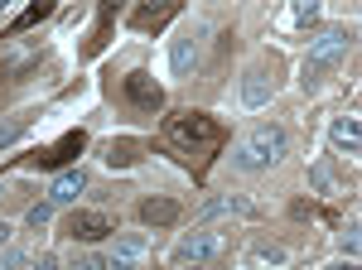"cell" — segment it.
Segmentation results:
<instances>
[{
	"label": "cell",
	"mask_w": 362,
	"mask_h": 270,
	"mask_svg": "<svg viewBox=\"0 0 362 270\" xmlns=\"http://www.w3.org/2000/svg\"><path fill=\"white\" fill-rule=\"evenodd\" d=\"M203 39H208V29H203V25L184 29V34L174 39V49H169V68H174V78H194L198 58H203Z\"/></svg>",
	"instance_id": "8992f818"
},
{
	"label": "cell",
	"mask_w": 362,
	"mask_h": 270,
	"mask_svg": "<svg viewBox=\"0 0 362 270\" xmlns=\"http://www.w3.org/2000/svg\"><path fill=\"white\" fill-rule=\"evenodd\" d=\"M223 145H227V126L213 121L208 111H174L160 121V150L174 155L194 174H203L213 164V155H223Z\"/></svg>",
	"instance_id": "6da1fadb"
},
{
	"label": "cell",
	"mask_w": 362,
	"mask_h": 270,
	"mask_svg": "<svg viewBox=\"0 0 362 270\" xmlns=\"http://www.w3.org/2000/svg\"><path fill=\"white\" fill-rule=\"evenodd\" d=\"M329 140H334L338 155H358L362 150V121L358 116H338L334 126H329Z\"/></svg>",
	"instance_id": "7c38bea8"
},
{
	"label": "cell",
	"mask_w": 362,
	"mask_h": 270,
	"mask_svg": "<svg viewBox=\"0 0 362 270\" xmlns=\"http://www.w3.org/2000/svg\"><path fill=\"white\" fill-rule=\"evenodd\" d=\"M10 232H15V227H10V222H0V242H10Z\"/></svg>",
	"instance_id": "4316f807"
},
{
	"label": "cell",
	"mask_w": 362,
	"mask_h": 270,
	"mask_svg": "<svg viewBox=\"0 0 362 270\" xmlns=\"http://www.w3.org/2000/svg\"><path fill=\"white\" fill-rule=\"evenodd\" d=\"M256 217V203H247V198H237V193H227V198H213V203H208V208H203V222H213V217Z\"/></svg>",
	"instance_id": "5bb4252c"
},
{
	"label": "cell",
	"mask_w": 362,
	"mask_h": 270,
	"mask_svg": "<svg viewBox=\"0 0 362 270\" xmlns=\"http://www.w3.org/2000/svg\"><path fill=\"white\" fill-rule=\"evenodd\" d=\"M83 145H87V135L83 131H68L58 145H49V150H39V155H29V169H58V164H68L73 155H83Z\"/></svg>",
	"instance_id": "52a82bcc"
},
{
	"label": "cell",
	"mask_w": 362,
	"mask_h": 270,
	"mask_svg": "<svg viewBox=\"0 0 362 270\" xmlns=\"http://www.w3.org/2000/svg\"><path fill=\"white\" fill-rule=\"evenodd\" d=\"M121 102L131 111H140V116H155V111L165 107V87L150 78L145 68H131V73L121 78Z\"/></svg>",
	"instance_id": "277c9868"
},
{
	"label": "cell",
	"mask_w": 362,
	"mask_h": 270,
	"mask_svg": "<svg viewBox=\"0 0 362 270\" xmlns=\"http://www.w3.org/2000/svg\"><path fill=\"white\" fill-rule=\"evenodd\" d=\"M145 261H150V242L145 237H121L107 270H145Z\"/></svg>",
	"instance_id": "30bf717a"
},
{
	"label": "cell",
	"mask_w": 362,
	"mask_h": 270,
	"mask_svg": "<svg viewBox=\"0 0 362 270\" xmlns=\"http://www.w3.org/2000/svg\"><path fill=\"white\" fill-rule=\"evenodd\" d=\"M0 270H25V261H20V256H10V261H5Z\"/></svg>",
	"instance_id": "484cf974"
},
{
	"label": "cell",
	"mask_w": 362,
	"mask_h": 270,
	"mask_svg": "<svg viewBox=\"0 0 362 270\" xmlns=\"http://www.w3.org/2000/svg\"><path fill=\"white\" fill-rule=\"evenodd\" d=\"M112 5H102L97 10V29H92V39H87V54H102V44H107V29H112Z\"/></svg>",
	"instance_id": "d6986e66"
},
{
	"label": "cell",
	"mask_w": 362,
	"mask_h": 270,
	"mask_svg": "<svg viewBox=\"0 0 362 270\" xmlns=\"http://www.w3.org/2000/svg\"><path fill=\"white\" fill-rule=\"evenodd\" d=\"M227 256V237L223 232H189L184 242H179V251H174V261L179 266H208V261H223Z\"/></svg>",
	"instance_id": "5b68a950"
},
{
	"label": "cell",
	"mask_w": 362,
	"mask_h": 270,
	"mask_svg": "<svg viewBox=\"0 0 362 270\" xmlns=\"http://www.w3.org/2000/svg\"><path fill=\"white\" fill-rule=\"evenodd\" d=\"M49 213H54V208H49V203H34V208H29V227H44V222H49Z\"/></svg>",
	"instance_id": "7402d4cb"
},
{
	"label": "cell",
	"mask_w": 362,
	"mask_h": 270,
	"mask_svg": "<svg viewBox=\"0 0 362 270\" xmlns=\"http://www.w3.org/2000/svg\"><path fill=\"white\" fill-rule=\"evenodd\" d=\"M63 232H68L73 242H102V237H112V232H116V222L107 213H73Z\"/></svg>",
	"instance_id": "ba28073f"
},
{
	"label": "cell",
	"mask_w": 362,
	"mask_h": 270,
	"mask_svg": "<svg viewBox=\"0 0 362 270\" xmlns=\"http://www.w3.org/2000/svg\"><path fill=\"white\" fill-rule=\"evenodd\" d=\"M140 222L145 227H174L179 222V203L174 198H145L140 203Z\"/></svg>",
	"instance_id": "4fadbf2b"
},
{
	"label": "cell",
	"mask_w": 362,
	"mask_h": 270,
	"mask_svg": "<svg viewBox=\"0 0 362 270\" xmlns=\"http://www.w3.org/2000/svg\"><path fill=\"white\" fill-rule=\"evenodd\" d=\"M329 270H358V266H353V261H338V266H329Z\"/></svg>",
	"instance_id": "83f0119b"
},
{
	"label": "cell",
	"mask_w": 362,
	"mask_h": 270,
	"mask_svg": "<svg viewBox=\"0 0 362 270\" xmlns=\"http://www.w3.org/2000/svg\"><path fill=\"white\" fill-rule=\"evenodd\" d=\"M348 49H353V34H348V29H324V34H319V39H314V44H309V58H305V68H300V73H305V87H314V82H324V73H334L338 63H343V54H348Z\"/></svg>",
	"instance_id": "7a4b0ae2"
},
{
	"label": "cell",
	"mask_w": 362,
	"mask_h": 270,
	"mask_svg": "<svg viewBox=\"0 0 362 270\" xmlns=\"http://www.w3.org/2000/svg\"><path fill=\"white\" fill-rule=\"evenodd\" d=\"M68 270H107V261L97 256V251H83V256H73V266Z\"/></svg>",
	"instance_id": "44dd1931"
},
{
	"label": "cell",
	"mask_w": 362,
	"mask_h": 270,
	"mask_svg": "<svg viewBox=\"0 0 362 270\" xmlns=\"http://www.w3.org/2000/svg\"><path fill=\"white\" fill-rule=\"evenodd\" d=\"M309 189H314V193H334L338 189V174H334V164H329V160H319L314 169H309Z\"/></svg>",
	"instance_id": "ac0fdd59"
},
{
	"label": "cell",
	"mask_w": 362,
	"mask_h": 270,
	"mask_svg": "<svg viewBox=\"0 0 362 270\" xmlns=\"http://www.w3.org/2000/svg\"><path fill=\"white\" fill-rule=\"evenodd\" d=\"M174 20V5H140V10H131V29H160V25H169Z\"/></svg>",
	"instance_id": "2e32d148"
},
{
	"label": "cell",
	"mask_w": 362,
	"mask_h": 270,
	"mask_svg": "<svg viewBox=\"0 0 362 270\" xmlns=\"http://www.w3.org/2000/svg\"><path fill=\"white\" fill-rule=\"evenodd\" d=\"M87 189V174L83 169H63L54 179V189H49V208H68V203H78V193Z\"/></svg>",
	"instance_id": "8fae6325"
},
{
	"label": "cell",
	"mask_w": 362,
	"mask_h": 270,
	"mask_svg": "<svg viewBox=\"0 0 362 270\" xmlns=\"http://www.w3.org/2000/svg\"><path fill=\"white\" fill-rule=\"evenodd\" d=\"M102 160L112 164V169H131V164H140V140H112L107 150H102Z\"/></svg>",
	"instance_id": "9a60e30c"
},
{
	"label": "cell",
	"mask_w": 362,
	"mask_h": 270,
	"mask_svg": "<svg viewBox=\"0 0 362 270\" xmlns=\"http://www.w3.org/2000/svg\"><path fill=\"white\" fill-rule=\"evenodd\" d=\"M285 131L280 126H256L251 135H242L237 140V150H232V160L242 164V169H271V164L285 155Z\"/></svg>",
	"instance_id": "3957f363"
},
{
	"label": "cell",
	"mask_w": 362,
	"mask_h": 270,
	"mask_svg": "<svg viewBox=\"0 0 362 270\" xmlns=\"http://www.w3.org/2000/svg\"><path fill=\"white\" fill-rule=\"evenodd\" d=\"M44 15H49V5H29L25 15H20V20H15V25H10V34H20V29H29V25H39V20H44Z\"/></svg>",
	"instance_id": "ffe728a7"
},
{
	"label": "cell",
	"mask_w": 362,
	"mask_h": 270,
	"mask_svg": "<svg viewBox=\"0 0 362 270\" xmlns=\"http://www.w3.org/2000/svg\"><path fill=\"white\" fill-rule=\"evenodd\" d=\"M271 92H276V73H271L266 63H256L247 78H242V107H251V111L266 107V102H271Z\"/></svg>",
	"instance_id": "9c48e42d"
},
{
	"label": "cell",
	"mask_w": 362,
	"mask_h": 270,
	"mask_svg": "<svg viewBox=\"0 0 362 270\" xmlns=\"http://www.w3.org/2000/svg\"><path fill=\"white\" fill-rule=\"evenodd\" d=\"M251 266H256V270H276V266H285V246L256 242V246H251Z\"/></svg>",
	"instance_id": "e0dca14e"
},
{
	"label": "cell",
	"mask_w": 362,
	"mask_h": 270,
	"mask_svg": "<svg viewBox=\"0 0 362 270\" xmlns=\"http://www.w3.org/2000/svg\"><path fill=\"white\" fill-rule=\"evenodd\" d=\"M34 270H58V256H39V266Z\"/></svg>",
	"instance_id": "d4e9b609"
},
{
	"label": "cell",
	"mask_w": 362,
	"mask_h": 270,
	"mask_svg": "<svg viewBox=\"0 0 362 270\" xmlns=\"http://www.w3.org/2000/svg\"><path fill=\"white\" fill-rule=\"evenodd\" d=\"M295 20H300V25H314V20H319V5H314V0L300 5V10H295Z\"/></svg>",
	"instance_id": "cb8c5ba5"
},
{
	"label": "cell",
	"mask_w": 362,
	"mask_h": 270,
	"mask_svg": "<svg viewBox=\"0 0 362 270\" xmlns=\"http://www.w3.org/2000/svg\"><path fill=\"white\" fill-rule=\"evenodd\" d=\"M338 242H343V251H348V256H358V222H348V232H343Z\"/></svg>",
	"instance_id": "603a6c76"
}]
</instances>
